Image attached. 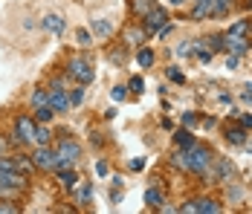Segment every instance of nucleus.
Here are the masks:
<instances>
[{
    "label": "nucleus",
    "mask_w": 252,
    "mask_h": 214,
    "mask_svg": "<svg viewBox=\"0 0 252 214\" xmlns=\"http://www.w3.org/2000/svg\"><path fill=\"white\" fill-rule=\"evenodd\" d=\"M125 41L127 44H133V47H142V41H145V29H127Z\"/></svg>",
    "instance_id": "obj_17"
},
{
    "label": "nucleus",
    "mask_w": 252,
    "mask_h": 214,
    "mask_svg": "<svg viewBox=\"0 0 252 214\" xmlns=\"http://www.w3.org/2000/svg\"><path fill=\"white\" fill-rule=\"evenodd\" d=\"M186 165H189L191 174H203L206 168L212 165V153H209L206 148L191 145V148H186Z\"/></svg>",
    "instance_id": "obj_3"
},
{
    "label": "nucleus",
    "mask_w": 252,
    "mask_h": 214,
    "mask_svg": "<svg viewBox=\"0 0 252 214\" xmlns=\"http://www.w3.org/2000/svg\"><path fill=\"white\" fill-rule=\"evenodd\" d=\"M226 67H229V70H238V67H241V55H235V52H229V58H226Z\"/></svg>",
    "instance_id": "obj_29"
},
{
    "label": "nucleus",
    "mask_w": 252,
    "mask_h": 214,
    "mask_svg": "<svg viewBox=\"0 0 252 214\" xmlns=\"http://www.w3.org/2000/svg\"><path fill=\"white\" fill-rule=\"evenodd\" d=\"M209 15H215V0H194L191 18H194V21H203V18H209Z\"/></svg>",
    "instance_id": "obj_11"
},
{
    "label": "nucleus",
    "mask_w": 252,
    "mask_h": 214,
    "mask_svg": "<svg viewBox=\"0 0 252 214\" xmlns=\"http://www.w3.org/2000/svg\"><path fill=\"white\" fill-rule=\"evenodd\" d=\"M250 6H252V0H250Z\"/></svg>",
    "instance_id": "obj_44"
},
{
    "label": "nucleus",
    "mask_w": 252,
    "mask_h": 214,
    "mask_svg": "<svg viewBox=\"0 0 252 214\" xmlns=\"http://www.w3.org/2000/svg\"><path fill=\"white\" fill-rule=\"evenodd\" d=\"M96 174H99V177H104V174H107V162H99V165H96Z\"/></svg>",
    "instance_id": "obj_40"
},
{
    "label": "nucleus",
    "mask_w": 252,
    "mask_h": 214,
    "mask_svg": "<svg viewBox=\"0 0 252 214\" xmlns=\"http://www.w3.org/2000/svg\"><path fill=\"white\" fill-rule=\"evenodd\" d=\"M50 127H35V145H50Z\"/></svg>",
    "instance_id": "obj_23"
},
{
    "label": "nucleus",
    "mask_w": 252,
    "mask_h": 214,
    "mask_svg": "<svg viewBox=\"0 0 252 214\" xmlns=\"http://www.w3.org/2000/svg\"><path fill=\"white\" fill-rule=\"evenodd\" d=\"M76 38H78V44H81V47H87V44H93V35H90L87 29H78V32H76Z\"/></svg>",
    "instance_id": "obj_27"
},
{
    "label": "nucleus",
    "mask_w": 252,
    "mask_h": 214,
    "mask_svg": "<svg viewBox=\"0 0 252 214\" xmlns=\"http://www.w3.org/2000/svg\"><path fill=\"white\" fill-rule=\"evenodd\" d=\"M125 95H127L125 87H113V90H110V98H113V101H125Z\"/></svg>",
    "instance_id": "obj_28"
},
{
    "label": "nucleus",
    "mask_w": 252,
    "mask_h": 214,
    "mask_svg": "<svg viewBox=\"0 0 252 214\" xmlns=\"http://www.w3.org/2000/svg\"><path fill=\"white\" fill-rule=\"evenodd\" d=\"M90 197H93V188H90V185H87V188H81V191H78V203H81V206H84V203H87Z\"/></svg>",
    "instance_id": "obj_32"
},
{
    "label": "nucleus",
    "mask_w": 252,
    "mask_h": 214,
    "mask_svg": "<svg viewBox=\"0 0 252 214\" xmlns=\"http://www.w3.org/2000/svg\"><path fill=\"white\" fill-rule=\"evenodd\" d=\"M15 168H18V171H32V168H35V162H29V159H24V156H21V159H15Z\"/></svg>",
    "instance_id": "obj_30"
},
{
    "label": "nucleus",
    "mask_w": 252,
    "mask_h": 214,
    "mask_svg": "<svg viewBox=\"0 0 252 214\" xmlns=\"http://www.w3.org/2000/svg\"><path fill=\"white\" fill-rule=\"evenodd\" d=\"M110 61H113V64H122V61H125V49H113V52H110Z\"/></svg>",
    "instance_id": "obj_33"
},
{
    "label": "nucleus",
    "mask_w": 252,
    "mask_h": 214,
    "mask_svg": "<svg viewBox=\"0 0 252 214\" xmlns=\"http://www.w3.org/2000/svg\"><path fill=\"white\" fill-rule=\"evenodd\" d=\"M244 127H252V116H244Z\"/></svg>",
    "instance_id": "obj_41"
},
{
    "label": "nucleus",
    "mask_w": 252,
    "mask_h": 214,
    "mask_svg": "<svg viewBox=\"0 0 252 214\" xmlns=\"http://www.w3.org/2000/svg\"><path fill=\"white\" fill-rule=\"evenodd\" d=\"M15 142H21V145L35 142V119L21 116V119L15 122Z\"/></svg>",
    "instance_id": "obj_7"
},
{
    "label": "nucleus",
    "mask_w": 252,
    "mask_h": 214,
    "mask_svg": "<svg viewBox=\"0 0 252 214\" xmlns=\"http://www.w3.org/2000/svg\"><path fill=\"white\" fill-rule=\"evenodd\" d=\"M3 148H6V142H3V139H0V153H3Z\"/></svg>",
    "instance_id": "obj_43"
},
{
    "label": "nucleus",
    "mask_w": 252,
    "mask_h": 214,
    "mask_svg": "<svg viewBox=\"0 0 252 214\" xmlns=\"http://www.w3.org/2000/svg\"><path fill=\"white\" fill-rule=\"evenodd\" d=\"M127 90H130V93H142V90H145V81H142V78L136 75V78H130V84H127Z\"/></svg>",
    "instance_id": "obj_26"
},
{
    "label": "nucleus",
    "mask_w": 252,
    "mask_h": 214,
    "mask_svg": "<svg viewBox=\"0 0 252 214\" xmlns=\"http://www.w3.org/2000/svg\"><path fill=\"white\" fill-rule=\"evenodd\" d=\"M55 153H58V168H70V165H76L78 156H81V145L76 139H70V136H61Z\"/></svg>",
    "instance_id": "obj_2"
},
{
    "label": "nucleus",
    "mask_w": 252,
    "mask_h": 214,
    "mask_svg": "<svg viewBox=\"0 0 252 214\" xmlns=\"http://www.w3.org/2000/svg\"><path fill=\"white\" fill-rule=\"evenodd\" d=\"M168 78H171V81H177V84H183V81H186V75L177 70V67H171V70H168Z\"/></svg>",
    "instance_id": "obj_31"
},
{
    "label": "nucleus",
    "mask_w": 252,
    "mask_h": 214,
    "mask_svg": "<svg viewBox=\"0 0 252 214\" xmlns=\"http://www.w3.org/2000/svg\"><path fill=\"white\" fill-rule=\"evenodd\" d=\"M247 32H250V24L247 21H238V24L229 29V35H244V38H247Z\"/></svg>",
    "instance_id": "obj_24"
},
{
    "label": "nucleus",
    "mask_w": 252,
    "mask_h": 214,
    "mask_svg": "<svg viewBox=\"0 0 252 214\" xmlns=\"http://www.w3.org/2000/svg\"><path fill=\"white\" fill-rule=\"evenodd\" d=\"M32 162L41 171H58V153L52 151L50 145H38V151L32 153Z\"/></svg>",
    "instance_id": "obj_6"
},
{
    "label": "nucleus",
    "mask_w": 252,
    "mask_h": 214,
    "mask_svg": "<svg viewBox=\"0 0 252 214\" xmlns=\"http://www.w3.org/2000/svg\"><path fill=\"white\" fill-rule=\"evenodd\" d=\"M220 206L215 200H194V203H186L183 206V214H218Z\"/></svg>",
    "instance_id": "obj_9"
},
{
    "label": "nucleus",
    "mask_w": 252,
    "mask_h": 214,
    "mask_svg": "<svg viewBox=\"0 0 252 214\" xmlns=\"http://www.w3.org/2000/svg\"><path fill=\"white\" fill-rule=\"evenodd\" d=\"M168 3H171V6H183V3H186V0H168Z\"/></svg>",
    "instance_id": "obj_42"
},
{
    "label": "nucleus",
    "mask_w": 252,
    "mask_h": 214,
    "mask_svg": "<svg viewBox=\"0 0 252 214\" xmlns=\"http://www.w3.org/2000/svg\"><path fill=\"white\" fill-rule=\"evenodd\" d=\"M93 35H96V38H110V35H113V24H110V21H93Z\"/></svg>",
    "instance_id": "obj_13"
},
{
    "label": "nucleus",
    "mask_w": 252,
    "mask_h": 214,
    "mask_svg": "<svg viewBox=\"0 0 252 214\" xmlns=\"http://www.w3.org/2000/svg\"><path fill=\"white\" fill-rule=\"evenodd\" d=\"M130 6H133V12H136L139 18H145V15L151 12L157 3H154V0H130Z\"/></svg>",
    "instance_id": "obj_14"
},
{
    "label": "nucleus",
    "mask_w": 252,
    "mask_h": 214,
    "mask_svg": "<svg viewBox=\"0 0 252 214\" xmlns=\"http://www.w3.org/2000/svg\"><path fill=\"white\" fill-rule=\"evenodd\" d=\"M229 197L232 200H244V188H229Z\"/></svg>",
    "instance_id": "obj_39"
},
{
    "label": "nucleus",
    "mask_w": 252,
    "mask_h": 214,
    "mask_svg": "<svg viewBox=\"0 0 252 214\" xmlns=\"http://www.w3.org/2000/svg\"><path fill=\"white\" fill-rule=\"evenodd\" d=\"M183 124H189V127H194V124H197V116H194V113H186V116H183Z\"/></svg>",
    "instance_id": "obj_37"
},
{
    "label": "nucleus",
    "mask_w": 252,
    "mask_h": 214,
    "mask_svg": "<svg viewBox=\"0 0 252 214\" xmlns=\"http://www.w3.org/2000/svg\"><path fill=\"white\" fill-rule=\"evenodd\" d=\"M226 139L232 145H244V142H247V130H244V127H229V130H226Z\"/></svg>",
    "instance_id": "obj_16"
},
{
    "label": "nucleus",
    "mask_w": 252,
    "mask_h": 214,
    "mask_svg": "<svg viewBox=\"0 0 252 214\" xmlns=\"http://www.w3.org/2000/svg\"><path fill=\"white\" fill-rule=\"evenodd\" d=\"M232 9V0H215V15H226Z\"/></svg>",
    "instance_id": "obj_25"
},
{
    "label": "nucleus",
    "mask_w": 252,
    "mask_h": 214,
    "mask_svg": "<svg viewBox=\"0 0 252 214\" xmlns=\"http://www.w3.org/2000/svg\"><path fill=\"white\" fill-rule=\"evenodd\" d=\"M26 188V177L15 168L12 159H0V197L15 194V191Z\"/></svg>",
    "instance_id": "obj_1"
},
{
    "label": "nucleus",
    "mask_w": 252,
    "mask_h": 214,
    "mask_svg": "<svg viewBox=\"0 0 252 214\" xmlns=\"http://www.w3.org/2000/svg\"><path fill=\"white\" fill-rule=\"evenodd\" d=\"M165 24H168V12L162 6H154L151 12L145 15V32H159Z\"/></svg>",
    "instance_id": "obj_8"
},
{
    "label": "nucleus",
    "mask_w": 252,
    "mask_h": 214,
    "mask_svg": "<svg viewBox=\"0 0 252 214\" xmlns=\"http://www.w3.org/2000/svg\"><path fill=\"white\" fill-rule=\"evenodd\" d=\"M67 75L76 78L78 84H90V81L96 78V72H93V61H87V58H73V61L67 64Z\"/></svg>",
    "instance_id": "obj_4"
},
{
    "label": "nucleus",
    "mask_w": 252,
    "mask_h": 214,
    "mask_svg": "<svg viewBox=\"0 0 252 214\" xmlns=\"http://www.w3.org/2000/svg\"><path fill=\"white\" fill-rule=\"evenodd\" d=\"M50 107L55 113H67L70 110V98L64 93V78H55L50 84Z\"/></svg>",
    "instance_id": "obj_5"
},
{
    "label": "nucleus",
    "mask_w": 252,
    "mask_h": 214,
    "mask_svg": "<svg viewBox=\"0 0 252 214\" xmlns=\"http://www.w3.org/2000/svg\"><path fill=\"white\" fill-rule=\"evenodd\" d=\"M44 104H50V93L47 90H35L32 93V107H44Z\"/></svg>",
    "instance_id": "obj_21"
},
{
    "label": "nucleus",
    "mask_w": 252,
    "mask_h": 214,
    "mask_svg": "<svg viewBox=\"0 0 252 214\" xmlns=\"http://www.w3.org/2000/svg\"><path fill=\"white\" fill-rule=\"evenodd\" d=\"M52 116H55V110H52L50 104H44V107H35V119H38V122H44V124H47Z\"/></svg>",
    "instance_id": "obj_19"
},
{
    "label": "nucleus",
    "mask_w": 252,
    "mask_h": 214,
    "mask_svg": "<svg viewBox=\"0 0 252 214\" xmlns=\"http://www.w3.org/2000/svg\"><path fill=\"white\" fill-rule=\"evenodd\" d=\"M136 61H139V67H154V52H151V49H145V47H139Z\"/></svg>",
    "instance_id": "obj_18"
},
{
    "label": "nucleus",
    "mask_w": 252,
    "mask_h": 214,
    "mask_svg": "<svg viewBox=\"0 0 252 214\" xmlns=\"http://www.w3.org/2000/svg\"><path fill=\"white\" fill-rule=\"evenodd\" d=\"M130 168H133V171H142V168H145V159H142V156H139V159H130Z\"/></svg>",
    "instance_id": "obj_38"
},
{
    "label": "nucleus",
    "mask_w": 252,
    "mask_h": 214,
    "mask_svg": "<svg viewBox=\"0 0 252 214\" xmlns=\"http://www.w3.org/2000/svg\"><path fill=\"white\" fill-rule=\"evenodd\" d=\"M223 49H229V52H235V55H244L247 49H250V41L244 38V35H229L223 38Z\"/></svg>",
    "instance_id": "obj_10"
},
{
    "label": "nucleus",
    "mask_w": 252,
    "mask_h": 214,
    "mask_svg": "<svg viewBox=\"0 0 252 214\" xmlns=\"http://www.w3.org/2000/svg\"><path fill=\"white\" fill-rule=\"evenodd\" d=\"M197 61H200V64H212V49L206 52V49L200 47V52H197Z\"/></svg>",
    "instance_id": "obj_34"
},
{
    "label": "nucleus",
    "mask_w": 252,
    "mask_h": 214,
    "mask_svg": "<svg viewBox=\"0 0 252 214\" xmlns=\"http://www.w3.org/2000/svg\"><path fill=\"white\" fill-rule=\"evenodd\" d=\"M81 98H84V90H76V93L70 95V104H73V107H78V104H81Z\"/></svg>",
    "instance_id": "obj_35"
},
{
    "label": "nucleus",
    "mask_w": 252,
    "mask_h": 214,
    "mask_svg": "<svg viewBox=\"0 0 252 214\" xmlns=\"http://www.w3.org/2000/svg\"><path fill=\"white\" fill-rule=\"evenodd\" d=\"M58 180H61V185H64V188H76V185H78V174H76V171H67V168L58 174Z\"/></svg>",
    "instance_id": "obj_15"
},
{
    "label": "nucleus",
    "mask_w": 252,
    "mask_h": 214,
    "mask_svg": "<svg viewBox=\"0 0 252 214\" xmlns=\"http://www.w3.org/2000/svg\"><path fill=\"white\" fill-rule=\"evenodd\" d=\"M44 29L52 32V35H61V32H64V18H61V15H47V18H44Z\"/></svg>",
    "instance_id": "obj_12"
},
{
    "label": "nucleus",
    "mask_w": 252,
    "mask_h": 214,
    "mask_svg": "<svg viewBox=\"0 0 252 214\" xmlns=\"http://www.w3.org/2000/svg\"><path fill=\"white\" fill-rule=\"evenodd\" d=\"M145 203H148V206H162V191L159 188H148L145 191Z\"/></svg>",
    "instance_id": "obj_20"
},
{
    "label": "nucleus",
    "mask_w": 252,
    "mask_h": 214,
    "mask_svg": "<svg viewBox=\"0 0 252 214\" xmlns=\"http://www.w3.org/2000/svg\"><path fill=\"white\" fill-rule=\"evenodd\" d=\"M174 142L180 145V148H191V145H194V136H191L189 130H180V133L174 136Z\"/></svg>",
    "instance_id": "obj_22"
},
{
    "label": "nucleus",
    "mask_w": 252,
    "mask_h": 214,
    "mask_svg": "<svg viewBox=\"0 0 252 214\" xmlns=\"http://www.w3.org/2000/svg\"><path fill=\"white\" fill-rule=\"evenodd\" d=\"M0 212L3 214H18V206H12V203H0Z\"/></svg>",
    "instance_id": "obj_36"
}]
</instances>
